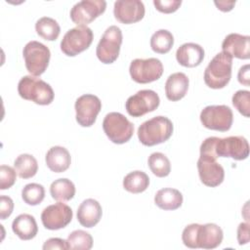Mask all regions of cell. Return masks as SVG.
<instances>
[{
    "label": "cell",
    "mask_w": 250,
    "mask_h": 250,
    "mask_svg": "<svg viewBox=\"0 0 250 250\" xmlns=\"http://www.w3.org/2000/svg\"><path fill=\"white\" fill-rule=\"evenodd\" d=\"M249 155V144L243 136H229L227 138L209 137L200 146V156L214 159L230 157L234 160H244Z\"/></svg>",
    "instance_id": "1"
},
{
    "label": "cell",
    "mask_w": 250,
    "mask_h": 250,
    "mask_svg": "<svg viewBox=\"0 0 250 250\" xmlns=\"http://www.w3.org/2000/svg\"><path fill=\"white\" fill-rule=\"evenodd\" d=\"M173 123L169 118L155 116L140 125L138 138L144 146H152L168 141L173 134Z\"/></svg>",
    "instance_id": "2"
},
{
    "label": "cell",
    "mask_w": 250,
    "mask_h": 250,
    "mask_svg": "<svg viewBox=\"0 0 250 250\" xmlns=\"http://www.w3.org/2000/svg\"><path fill=\"white\" fill-rule=\"evenodd\" d=\"M232 58L224 53H218L208 63L204 71V82L211 89L226 87L231 78Z\"/></svg>",
    "instance_id": "3"
},
{
    "label": "cell",
    "mask_w": 250,
    "mask_h": 250,
    "mask_svg": "<svg viewBox=\"0 0 250 250\" xmlns=\"http://www.w3.org/2000/svg\"><path fill=\"white\" fill-rule=\"evenodd\" d=\"M18 92L21 98L40 105L50 104L55 97L53 88L48 83L31 75L21 78L18 84Z\"/></svg>",
    "instance_id": "4"
},
{
    "label": "cell",
    "mask_w": 250,
    "mask_h": 250,
    "mask_svg": "<svg viewBox=\"0 0 250 250\" xmlns=\"http://www.w3.org/2000/svg\"><path fill=\"white\" fill-rule=\"evenodd\" d=\"M106 137L114 144L122 145L130 141L134 134V125L120 112L107 113L103 121Z\"/></svg>",
    "instance_id": "5"
},
{
    "label": "cell",
    "mask_w": 250,
    "mask_h": 250,
    "mask_svg": "<svg viewBox=\"0 0 250 250\" xmlns=\"http://www.w3.org/2000/svg\"><path fill=\"white\" fill-rule=\"evenodd\" d=\"M27 71L32 76H40L49 65L51 53L47 46L38 41H29L22 50Z\"/></svg>",
    "instance_id": "6"
},
{
    "label": "cell",
    "mask_w": 250,
    "mask_h": 250,
    "mask_svg": "<svg viewBox=\"0 0 250 250\" xmlns=\"http://www.w3.org/2000/svg\"><path fill=\"white\" fill-rule=\"evenodd\" d=\"M122 39V31L118 26L110 25L107 27L96 49L98 59L105 64L114 62L119 56Z\"/></svg>",
    "instance_id": "7"
},
{
    "label": "cell",
    "mask_w": 250,
    "mask_h": 250,
    "mask_svg": "<svg viewBox=\"0 0 250 250\" xmlns=\"http://www.w3.org/2000/svg\"><path fill=\"white\" fill-rule=\"evenodd\" d=\"M94 34L88 26H76L66 31L61 41L62 52L68 56L74 57L87 50L93 42Z\"/></svg>",
    "instance_id": "8"
},
{
    "label": "cell",
    "mask_w": 250,
    "mask_h": 250,
    "mask_svg": "<svg viewBox=\"0 0 250 250\" xmlns=\"http://www.w3.org/2000/svg\"><path fill=\"white\" fill-rule=\"evenodd\" d=\"M200 121L207 129L226 132L232 125V110L225 104L208 105L200 112Z\"/></svg>",
    "instance_id": "9"
},
{
    "label": "cell",
    "mask_w": 250,
    "mask_h": 250,
    "mask_svg": "<svg viewBox=\"0 0 250 250\" xmlns=\"http://www.w3.org/2000/svg\"><path fill=\"white\" fill-rule=\"evenodd\" d=\"M129 72L131 78L140 84L158 80L163 74V64L156 58L135 59L131 62Z\"/></svg>",
    "instance_id": "10"
},
{
    "label": "cell",
    "mask_w": 250,
    "mask_h": 250,
    "mask_svg": "<svg viewBox=\"0 0 250 250\" xmlns=\"http://www.w3.org/2000/svg\"><path fill=\"white\" fill-rule=\"evenodd\" d=\"M160 104L159 96L152 90H141L129 97L125 104V108L129 115L141 117L155 110Z\"/></svg>",
    "instance_id": "11"
},
{
    "label": "cell",
    "mask_w": 250,
    "mask_h": 250,
    "mask_svg": "<svg viewBox=\"0 0 250 250\" xmlns=\"http://www.w3.org/2000/svg\"><path fill=\"white\" fill-rule=\"evenodd\" d=\"M106 2L104 0H82L70 10V19L77 26H87L104 13Z\"/></svg>",
    "instance_id": "12"
},
{
    "label": "cell",
    "mask_w": 250,
    "mask_h": 250,
    "mask_svg": "<svg viewBox=\"0 0 250 250\" xmlns=\"http://www.w3.org/2000/svg\"><path fill=\"white\" fill-rule=\"evenodd\" d=\"M76 112V121L82 127L92 126L102 109L101 100L92 94L80 96L74 104Z\"/></svg>",
    "instance_id": "13"
},
{
    "label": "cell",
    "mask_w": 250,
    "mask_h": 250,
    "mask_svg": "<svg viewBox=\"0 0 250 250\" xmlns=\"http://www.w3.org/2000/svg\"><path fill=\"white\" fill-rule=\"evenodd\" d=\"M71 208L62 203L58 202L47 206L41 213V222L45 229L57 230L65 228L72 220Z\"/></svg>",
    "instance_id": "14"
},
{
    "label": "cell",
    "mask_w": 250,
    "mask_h": 250,
    "mask_svg": "<svg viewBox=\"0 0 250 250\" xmlns=\"http://www.w3.org/2000/svg\"><path fill=\"white\" fill-rule=\"evenodd\" d=\"M198 175L201 183L210 188L220 186L225 178V170L216 159L200 156L197 160Z\"/></svg>",
    "instance_id": "15"
},
{
    "label": "cell",
    "mask_w": 250,
    "mask_h": 250,
    "mask_svg": "<svg viewBox=\"0 0 250 250\" xmlns=\"http://www.w3.org/2000/svg\"><path fill=\"white\" fill-rule=\"evenodd\" d=\"M145 12V5L140 0H118L114 2V18L124 24L140 21L144 18Z\"/></svg>",
    "instance_id": "16"
},
{
    "label": "cell",
    "mask_w": 250,
    "mask_h": 250,
    "mask_svg": "<svg viewBox=\"0 0 250 250\" xmlns=\"http://www.w3.org/2000/svg\"><path fill=\"white\" fill-rule=\"evenodd\" d=\"M222 49L231 58L248 60L250 58V37L239 33H229L224 39Z\"/></svg>",
    "instance_id": "17"
},
{
    "label": "cell",
    "mask_w": 250,
    "mask_h": 250,
    "mask_svg": "<svg viewBox=\"0 0 250 250\" xmlns=\"http://www.w3.org/2000/svg\"><path fill=\"white\" fill-rule=\"evenodd\" d=\"M224 233L222 229L213 223L199 225L196 234V243L198 248L214 249L223 241Z\"/></svg>",
    "instance_id": "18"
},
{
    "label": "cell",
    "mask_w": 250,
    "mask_h": 250,
    "mask_svg": "<svg viewBox=\"0 0 250 250\" xmlns=\"http://www.w3.org/2000/svg\"><path fill=\"white\" fill-rule=\"evenodd\" d=\"M103 210L101 204L93 198L85 199L77 209V220L85 228L95 227L101 220Z\"/></svg>",
    "instance_id": "19"
},
{
    "label": "cell",
    "mask_w": 250,
    "mask_h": 250,
    "mask_svg": "<svg viewBox=\"0 0 250 250\" xmlns=\"http://www.w3.org/2000/svg\"><path fill=\"white\" fill-rule=\"evenodd\" d=\"M177 62L185 67H195L204 59L203 48L196 43H185L176 52Z\"/></svg>",
    "instance_id": "20"
},
{
    "label": "cell",
    "mask_w": 250,
    "mask_h": 250,
    "mask_svg": "<svg viewBox=\"0 0 250 250\" xmlns=\"http://www.w3.org/2000/svg\"><path fill=\"white\" fill-rule=\"evenodd\" d=\"M189 80L183 72L171 74L165 83V95L169 101L178 102L183 99L188 90Z\"/></svg>",
    "instance_id": "21"
},
{
    "label": "cell",
    "mask_w": 250,
    "mask_h": 250,
    "mask_svg": "<svg viewBox=\"0 0 250 250\" xmlns=\"http://www.w3.org/2000/svg\"><path fill=\"white\" fill-rule=\"evenodd\" d=\"M45 161L51 171L55 173H62L69 168L71 156L65 147L55 146L47 151Z\"/></svg>",
    "instance_id": "22"
},
{
    "label": "cell",
    "mask_w": 250,
    "mask_h": 250,
    "mask_svg": "<svg viewBox=\"0 0 250 250\" xmlns=\"http://www.w3.org/2000/svg\"><path fill=\"white\" fill-rule=\"evenodd\" d=\"M12 229L21 240H30L38 232L37 223L34 217L29 214H21L15 218L12 223Z\"/></svg>",
    "instance_id": "23"
},
{
    "label": "cell",
    "mask_w": 250,
    "mask_h": 250,
    "mask_svg": "<svg viewBox=\"0 0 250 250\" xmlns=\"http://www.w3.org/2000/svg\"><path fill=\"white\" fill-rule=\"evenodd\" d=\"M154 203L162 210H176L182 206L183 194L176 188H161L155 193Z\"/></svg>",
    "instance_id": "24"
},
{
    "label": "cell",
    "mask_w": 250,
    "mask_h": 250,
    "mask_svg": "<svg viewBox=\"0 0 250 250\" xmlns=\"http://www.w3.org/2000/svg\"><path fill=\"white\" fill-rule=\"evenodd\" d=\"M149 186V178L143 171H133L123 179V188L131 193H141Z\"/></svg>",
    "instance_id": "25"
},
{
    "label": "cell",
    "mask_w": 250,
    "mask_h": 250,
    "mask_svg": "<svg viewBox=\"0 0 250 250\" xmlns=\"http://www.w3.org/2000/svg\"><path fill=\"white\" fill-rule=\"evenodd\" d=\"M14 168L20 178L29 179L36 175L38 171V163L33 155L23 153L16 158Z\"/></svg>",
    "instance_id": "26"
},
{
    "label": "cell",
    "mask_w": 250,
    "mask_h": 250,
    "mask_svg": "<svg viewBox=\"0 0 250 250\" xmlns=\"http://www.w3.org/2000/svg\"><path fill=\"white\" fill-rule=\"evenodd\" d=\"M50 193L57 201H69L75 194V186L70 180L61 178L51 184Z\"/></svg>",
    "instance_id": "27"
},
{
    "label": "cell",
    "mask_w": 250,
    "mask_h": 250,
    "mask_svg": "<svg viewBox=\"0 0 250 250\" xmlns=\"http://www.w3.org/2000/svg\"><path fill=\"white\" fill-rule=\"evenodd\" d=\"M37 34L47 41L56 40L61 32V27L58 21L49 17L40 18L35 23Z\"/></svg>",
    "instance_id": "28"
},
{
    "label": "cell",
    "mask_w": 250,
    "mask_h": 250,
    "mask_svg": "<svg viewBox=\"0 0 250 250\" xmlns=\"http://www.w3.org/2000/svg\"><path fill=\"white\" fill-rule=\"evenodd\" d=\"M174 45L173 34L166 29H159L155 31L150 38L151 50L157 54L168 53Z\"/></svg>",
    "instance_id": "29"
},
{
    "label": "cell",
    "mask_w": 250,
    "mask_h": 250,
    "mask_svg": "<svg viewBox=\"0 0 250 250\" xmlns=\"http://www.w3.org/2000/svg\"><path fill=\"white\" fill-rule=\"evenodd\" d=\"M150 171L159 178L167 177L171 172V163L168 157L161 152H153L147 159Z\"/></svg>",
    "instance_id": "30"
},
{
    "label": "cell",
    "mask_w": 250,
    "mask_h": 250,
    "mask_svg": "<svg viewBox=\"0 0 250 250\" xmlns=\"http://www.w3.org/2000/svg\"><path fill=\"white\" fill-rule=\"evenodd\" d=\"M68 249L71 250H89L93 246V237L91 234L82 229H76L67 236Z\"/></svg>",
    "instance_id": "31"
},
{
    "label": "cell",
    "mask_w": 250,
    "mask_h": 250,
    "mask_svg": "<svg viewBox=\"0 0 250 250\" xmlns=\"http://www.w3.org/2000/svg\"><path fill=\"white\" fill-rule=\"evenodd\" d=\"M45 197V189L42 185L31 183L23 187L21 190L22 200L31 206L40 204Z\"/></svg>",
    "instance_id": "32"
},
{
    "label": "cell",
    "mask_w": 250,
    "mask_h": 250,
    "mask_svg": "<svg viewBox=\"0 0 250 250\" xmlns=\"http://www.w3.org/2000/svg\"><path fill=\"white\" fill-rule=\"evenodd\" d=\"M233 106L245 117L250 115V92L247 90L236 91L231 99Z\"/></svg>",
    "instance_id": "33"
},
{
    "label": "cell",
    "mask_w": 250,
    "mask_h": 250,
    "mask_svg": "<svg viewBox=\"0 0 250 250\" xmlns=\"http://www.w3.org/2000/svg\"><path fill=\"white\" fill-rule=\"evenodd\" d=\"M17 180V172L15 168L8 165L0 167V189H8L15 184Z\"/></svg>",
    "instance_id": "34"
},
{
    "label": "cell",
    "mask_w": 250,
    "mask_h": 250,
    "mask_svg": "<svg viewBox=\"0 0 250 250\" xmlns=\"http://www.w3.org/2000/svg\"><path fill=\"white\" fill-rule=\"evenodd\" d=\"M199 224H190L187 226L182 233V240L184 244L188 248H198L196 243V234L198 229Z\"/></svg>",
    "instance_id": "35"
},
{
    "label": "cell",
    "mask_w": 250,
    "mask_h": 250,
    "mask_svg": "<svg viewBox=\"0 0 250 250\" xmlns=\"http://www.w3.org/2000/svg\"><path fill=\"white\" fill-rule=\"evenodd\" d=\"M182 4L181 0H154L153 5L155 9L164 14H171L176 12Z\"/></svg>",
    "instance_id": "36"
},
{
    "label": "cell",
    "mask_w": 250,
    "mask_h": 250,
    "mask_svg": "<svg viewBox=\"0 0 250 250\" xmlns=\"http://www.w3.org/2000/svg\"><path fill=\"white\" fill-rule=\"evenodd\" d=\"M14 210V201L11 197L6 195L0 196V218L5 220L11 216Z\"/></svg>",
    "instance_id": "37"
},
{
    "label": "cell",
    "mask_w": 250,
    "mask_h": 250,
    "mask_svg": "<svg viewBox=\"0 0 250 250\" xmlns=\"http://www.w3.org/2000/svg\"><path fill=\"white\" fill-rule=\"evenodd\" d=\"M44 250H50V249H61V250H66L68 249L67 241L59 237H53L46 240L43 244Z\"/></svg>",
    "instance_id": "38"
},
{
    "label": "cell",
    "mask_w": 250,
    "mask_h": 250,
    "mask_svg": "<svg viewBox=\"0 0 250 250\" xmlns=\"http://www.w3.org/2000/svg\"><path fill=\"white\" fill-rule=\"evenodd\" d=\"M249 227L248 223H240L237 228V241L239 245H243L249 242Z\"/></svg>",
    "instance_id": "39"
},
{
    "label": "cell",
    "mask_w": 250,
    "mask_h": 250,
    "mask_svg": "<svg viewBox=\"0 0 250 250\" xmlns=\"http://www.w3.org/2000/svg\"><path fill=\"white\" fill-rule=\"evenodd\" d=\"M237 79H238V82L240 84H243L244 86L248 87L250 85V82H249V79H250L249 64H245V65L240 67V69L238 71V74H237Z\"/></svg>",
    "instance_id": "40"
},
{
    "label": "cell",
    "mask_w": 250,
    "mask_h": 250,
    "mask_svg": "<svg viewBox=\"0 0 250 250\" xmlns=\"http://www.w3.org/2000/svg\"><path fill=\"white\" fill-rule=\"evenodd\" d=\"M214 4L222 12H229L235 5V1H215Z\"/></svg>",
    "instance_id": "41"
}]
</instances>
